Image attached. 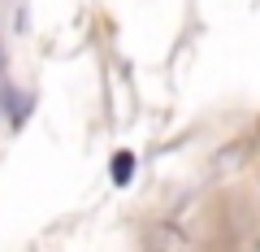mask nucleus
Listing matches in <instances>:
<instances>
[{"label": "nucleus", "mask_w": 260, "mask_h": 252, "mask_svg": "<svg viewBox=\"0 0 260 252\" xmlns=\"http://www.w3.org/2000/svg\"><path fill=\"white\" fill-rule=\"evenodd\" d=\"M109 174H113V183H117V187H126L130 174H135V157H130V152H117V157L109 161Z\"/></svg>", "instance_id": "obj_1"}]
</instances>
